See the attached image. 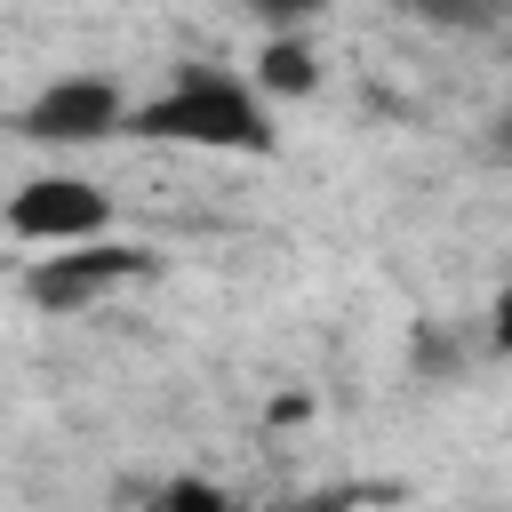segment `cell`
I'll return each mask as SVG.
<instances>
[{"label": "cell", "instance_id": "5", "mask_svg": "<svg viewBox=\"0 0 512 512\" xmlns=\"http://www.w3.org/2000/svg\"><path fill=\"white\" fill-rule=\"evenodd\" d=\"M256 88H264V104L280 96V104H296V96H312L320 88V48L304 40V32H280V40H264L256 48V72H248Z\"/></svg>", "mask_w": 512, "mask_h": 512}, {"label": "cell", "instance_id": "7", "mask_svg": "<svg viewBox=\"0 0 512 512\" xmlns=\"http://www.w3.org/2000/svg\"><path fill=\"white\" fill-rule=\"evenodd\" d=\"M488 336H496V352H512V280H504L496 304H488Z\"/></svg>", "mask_w": 512, "mask_h": 512}, {"label": "cell", "instance_id": "9", "mask_svg": "<svg viewBox=\"0 0 512 512\" xmlns=\"http://www.w3.org/2000/svg\"><path fill=\"white\" fill-rule=\"evenodd\" d=\"M496 152L512 160V104H504V120H496Z\"/></svg>", "mask_w": 512, "mask_h": 512}, {"label": "cell", "instance_id": "3", "mask_svg": "<svg viewBox=\"0 0 512 512\" xmlns=\"http://www.w3.org/2000/svg\"><path fill=\"white\" fill-rule=\"evenodd\" d=\"M120 128H136V104L112 72H64L16 112V136H32V144H104Z\"/></svg>", "mask_w": 512, "mask_h": 512}, {"label": "cell", "instance_id": "6", "mask_svg": "<svg viewBox=\"0 0 512 512\" xmlns=\"http://www.w3.org/2000/svg\"><path fill=\"white\" fill-rule=\"evenodd\" d=\"M152 512H232V496H224L216 480H168V488L152 496Z\"/></svg>", "mask_w": 512, "mask_h": 512}, {"label": "cell", "instance_id": "4", "mask_svg": "<svg viewBox=\"0 0 512 512\" xmlns=\"http://www.w3.org/2000/svg\"><path fill=\"white\" fill-rule=\"evenodd\" d=\"M8 232L40 240V248H88V240L112 232V192L88 184V176H32L8 200Z\"/></svg>", "mask_w": 512, "mask_h": 512}, {"label": "cell", "instance_id": "2", "mask_svg": "<svg viewBox=\"0 0 512 512\" xmlns=\"http://www.w3.org/2000/svg\"><path fill=\"white\" fill-rule=\"evenodd\" d=\"M152 272H160L152 248H136V240H88V248L32 256L16 288H24V304H40V312H88V304H104L112 288L152 280Z\"/></svg>", "mask_w": 512, "mask_h": 512}, {"label": "cell", "instance_id": "1", "mask_svg": "<svg viewBox=\"0 0 512 512\" xmlns=\"http://www.w3.org/2000/svg\"><path fill=\"white\" fill-rule=\"evenodd\" d=\"M144 144H192V152H272L280 128L264 112V88L248 72H224V64H176V80L136 104V128Z\"/></svg>", "mask_w": 512, "mask_h": 512}, {"label": "cell", "instance_id": "8", "mask_svg": "<svg viewBox=\"0 0 512 512\" xmlns=\"http://www.w3.org/2000/svg\"><path fill=\"white\" fill-rule=\"evenodd\" d=\"M288 512H352L344 496H304V504H288Z\"/></svg>", "mask_w": 512, "mask_h": 512}]
</instances>
